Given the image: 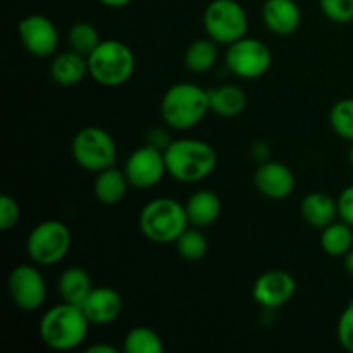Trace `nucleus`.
I'll list each match as a JSON object with an SVG mask.
<instances>
[{
	"label": "nucleus",
	"instance_id": "nucleus-1",
	"mask_svg": "<svg viewBox=\"0 0 353 353\" xmlns=\"http://www.w3.org/2000/svg\"><path fill=\"white\" fill-rule=\"evenodd\" d=\"M168 174L179 183H200L209 178L217 165V152L199 138H178L164 148Z\"/></svg>",
	"mask_w": 353,
	"mask_h": 353
},
{
	"label": "nucleus",
	"instance_id": "nucleus-2",
	"mask_svg": "<svg viewBox=\"0 0 353 353\" xmlns=\"http://www.w3.org/2000/svg\"><path fill=\"white\" fill-rule=\"evenodd\" d=\"M90 324L81 307L62 302L43 312L38 324V334L52 350L68 352L81 347L88 336Z\"/></svg>",
	"mask_w": 353,
	"mask_h": 353
},
{
	"label": "nucleus",
	"instance_id": "nucleus-3",
	"mask_svg": "<svg viewBox=\"0 0 353 353\" xmlns=\"http://www.w3.org/2000/svg\"><path fill=\"white\" fill-rule=\"evenodd\" d=\"M209 112V90L196 83H176L162 95L161 116L165 126L171 130H192L202 123Z\"/></svg>",
	"mask_w": 353,
	"mask_h": 353
},
{
	"label": "nucleus",
	"instance_id": "nucleus-4",
	"mask_svg": "<svg viewBox=\"0 0 353 353\" xmlns=\"http://www.w3.org/2000/svg\"><path fill=\"white\" fill-rule=\"evenodd\" d=\"M141 234L152 243H174L190 226L188 214L183 203L171 196H157L141 209L138 217Z\"/></svg>",
	"mask_w": 353,
	"mask_h": 353
},
{
	"label": "nucleus",
	"instance_id": "nucleus-5",
	"mask_svg": "<svg viewBox=\"0 0 353 353\" xmlns=\"http://www.w3.org/2000/svg\"><path fill=\"white\" fill-rule=\"evenodd\" d=\"M137 68V57L130 45L110 38L102 40L88 55L90 78L102 86L116 88L130 81Z\"/></svg>",
	"mask_w": 353,
	"mask_h": 353
},
{
	"label": "nucleus",
	"instance_id": "nucleus-6",
	"mask_svg": "<svg viewBox=\"0 0 353 353\" xmlns=\"http://www.w3.org/2000/svg\"><path fill=\"white\" fill-rule=\"evenodd\" d=\"M72 245L68 224L57 219L38 223L26 238L28 257L37 265H55L65 259Z\"/></svg>",
	"mask_w": 353,
	"mask_h": 353
},
{
	"label": "nucleus",
	"instance_id": "nucleus-7",
	"mask_svg": "<svg viewBox=\"0 0 353 353\" xmlns=\"http://www.w3.org/2000/svg\"><path fill=\"white\" fill-rule=\"evenodd\" d=\"M71 154L76 164L90 172L112 168L117 161V147L112 134L99 126L81 128L72 138Z\"/></svg>",
	"mask_w": 353,
	"mask_h": 353
},
{
	"label": "nucleus",
	"instance_id": "nucleus-8",
	"mask_svg": "<svg viewBox=\"0 0 353 353\" xmlns=\"http://www.w3.org/2000/svg\"><path fill=\"white\" fill-rule=\"evenodd\" d=\"M207 37L221 45H231L248 33V14L238 0H212L203 10Z\"/></svg>",
	"mask_w": 353,
	"mask_h": 353
},
{
	"label": "nucleus",
	"instance_id": "nucleus-9",
	"mask_svg": "<svg viewBox=\"0 0 353 353\" xmlns=\"http://www.w3.org/2000/svg\"><path fill=\"white\" fill-rule=\"evenodd\" d=\"M224 61L236 78L257 79L271 69L272 54L262 40L243 37L228 45Z\"/></svg>",
	"mask_w": 353,
	"mask_h": 353
},
{
	"label": "nucleus",
	"instance_id": "nucleus-10",
	"mask_svg": "<svg viewBox=\"0 0 353 353\" xmlns=\"http://www.w3.org/2000/svg\"><path fill=\"white\" fill-rule=\"evenodd\" d=\"M7 290L14 305L24 312H34L47 302V281L37 265H16L7 278Z\"/></svg>",
	"mask_w": 353,
	"mask_h": 353
},
{
	"label": "nucleus",
	"instance_id": "nucleus-11",
	"mask_svg": "<svg viewBox=\"0 0 353 353\" xmlns=\"http://www.w3.org/2000/svg\"><path fill=\"white\" fill-rule=\"evenodd\" d=\"M124 174L134 190H150L157 186L168 174L164 150L152 143L138 147L126 159Z\"/></svg>",
	"mask_w": 353,
	"mask_h": 353
},
{
	"label": "nucleus",
	"instance_id": "nucleus-12",
	"mask_svg": "<svg viewBox=\"0 0 353 353\" xmlns=\"http://www.w3.org/2000/svg\"><path fill=\"white\" fill-rule=\"evenodd\" d=\"M17 33L24 50L34 57H50L59 47V31L54 21L43 14L24 16L17 24Z\"/></svg>",
	"mask_w": 353,
	"mask_h": 353
},
{
	"label": "nucleus",
	"instance_id": "nucleus-13",
	"mask_svg": "<svg viewBox=\"0 0 353 353\" xmlns=\"http://www.w3.org/2000/svg\"><path fill=\"white\" fill-rule=\"evenodd\" d=\"M296 281L285 269H269L254 283L252 296L264 309H279L293 299Z\"/></svg>",
	"mask_w": 353,
	"mask_h": 353
},
{
	"label": "nucleus",
	"instance_id": "nucleus-14",
	"mask_svg": "<svg viewBox=\"0 0 353 353\" xmlns=\"http://www.w3.org/2000/svg\"><path fill=\"white\" fill-rule=\"evenodd\" d=\"M254 185L262 196L269 200H285L295 190V174L286 164L279 161H265L257 165Z\"/></svg>",
	"mask_w": 353,
	"mask_h": 353
},
{
	"label": "nucleus",
	"instance_id": "nucleus-15",
	"mask_svg": "<svg viewBox=\"0 0 353 353\" xmlns=\"http://www.w3.org/2000/svg\"><path fill=\"white\" fill-rule=\"evenodd\" d=\"M123 307V296L119 295L117 290L110 288V286H97L86 296L81 309L90 323L97 324V326H107L119 319Z\"/></svg>",
	"mask_w": 353,
	"mask_h": 353
},
{
	"label": "nucleus",
	"instance_id": "nucleus-16",
	"mask_svg": "<svg viewBox=\"0 0 353 353\" xmlns=\"http://www.w3.org/2000/svg\"><path fill=\"white\" fill-rule=\"evenodd\" d=\"M265 28L278 37H290L302 23V10L295 0H265L262 6Z\"/></svg>",
	"mask_w": 353,
	"mask_h": 353
},
{
	"label": "nucleus",
	"instance_id": "nucleus-17",
	"mask_svg": "<svg viewBox=\"0 0 353 353\" xmlns=\"http://www.w3.org/2000/svg\"><path fill=\"white\" fill-rule=\"evenodd\" d=\"M90 76L88 57L76 50L54 55L50 62V78L61 86H74Z\"/></svg>",
	"mask_w": 353,
	"mask_h": 353
},
{
	"label": "nucleus",
	"instance_id": "nucleus-18",
	"mask_svg": "<svg viewBox=\"0 0 353 353\" xmlns=\"http://www.w3.org/2000/svg\"><path fill=\"white\" fill-rule=\"evenodd\" d=\"M300 216L310 228L323 230L338 217V202L324 192H312L303 196L300 203Z\"/></svg>",
	"mask_w": 353,
	"mask_h": 353
},
{
	"label": "nucleus",
	"instance_id": "nucleus-19",
	"mask_svg": "<svg viewBox=\"0 0 353 353\" xmlns=\"http://www.w3.org/2000/svg\"><path fill=\"white\" fill-rule=\"evenodd\" d=\"M130 188V181H128L124 171L117 169L116 165L97 172L95 181H93V195H95L97 202L107 207L123 202Z\"/></svg>",
	"mask_w": 353,
	"mask_h": 353
},
{
	"label": "nucleus",
	"instance_id": "nucleus-20",
	"mask_svg": "<svg viewBox=\"0 0 353 353\" xmlns=\"http://www.w3.org/2000/svg\"><path fill=\"white\" fill-rule=\"evenodd\" d=\"M185 209L188 214L190 226L207 228L219 219L223 203H221L217 193L210 192V190H199L188 196Z\"/></svg>",
	"mask_w": 353,
	"mask_h": 353
},
{
	"label": "nucleus",
	"instance_id": "nucleus-21",
	"mask_svg": "<svg viewBox=\"0 0 353 353\" xmlns=\"http://www.w3.org/2000/svg\"><path fill=\"white\" fill-rule=\"evenodd\" d=\"M57 288L62 302L81 307L95 286H93L92 276L88 274L86 269L79 268V265H71L62 271Z\"/></svg>",
	"mask_w": 353,
	"mask_h": 353
},
{
	"label": "nucleus",
	"instance_id": "nucleus-22",
	"mask_svg": "<svg viewBox=\"0 0 353 353\" xmlns=\"http://www.w3.org/2000/svg\"><path fill=\"white\" fill-rule=\"evenodd\" d=\"M210 112L221 117H236L247 107V93L238 85H219L209 90Z\"/></svg>",
	"mask_w": 353,
	"mask_h": 353
},
{
	"label": "nucleus",
	"instance_id": "nucleus-23",
	"mask_svg": "<svg viewBox=\"0 0 353 353\" xmlns=\"http://www.w3.org/2000/svg\"><path fill=\"white\" fill-rule=\"evenodd\" d=\"M321 247L331 257H345L353 248V228L345 221H334L321 230Z\"/></svg>",
	"mask_w": 353,
	"mask_h": 353
},
{
	"label": "nucleus",
	"instance_id": "nucleus-24",
	"mask_svg": "<svg viewBox=\"0 0 353 353\" xmlns=\"http://www.w3.org/2000/svg\"><path fill=\"white\" fill-rule=\"evenodd\" d=\"M217 41L212 38H200L192 41L185 50V65L192 72H207L217 64L219 59V48Z\"/></svg>",
	"mask_w": 353,
	"mask_h": 353
},
{
	"label": "nucleus",
	"instance_id": "nucleus-25",
	"mask_svg": "<svg viewBox=\"0 0 353 353\" xmlns=\"http://www.w3.org/2000/svg\"><path fill=\"white\" fill-rule=\"evenodd\" d=\"M176 250H178L179 257L183 261L188 262H199L209 252V240H207L205 234L200 231V228L196 226H188L181 234H179L178 240L174 241Z\"/></svg>",
	"mask_w": 353,
	"mask_h": 353
},
{
	"label": "nucleus",
	"instance_id": "nucleus-26",
	"mask_svg": "<svg viewBox=\"0 0 353 353\" xmlns=\"http://www.w3.org/2000/svg\"><path fill=\"white\" fill-rule=\"evenodd\" d=\"M123 350L126 353H162L164 341L152 327L137 326L124 336Z\"/></svg>",
	"mask_w": 353,
	"mask_h": 353
},
{
	"label": "nucleus",
	"instance_id": "nucleus-27",
	"mask_svg": "<svg viewBox=\"0 0 353 353\" xmlns=\"http://www.w3.org/2000/svg\"><path fill=\"white\" fill-rule=\"evenodd\" d=\"M102 41L99 30L88 21H78L68 30V43L71 50L79 52V54L88 57L99 43Z\"/></svg>",
	"mask_w": 353,
	"mask_h": 353
},
{
	"label": "nucleus",
	"instance_id": "nucleus-28",
	"mask_svg": "<svg viewBox=\"0 0 353 353\" xmlns=\"http://www.w3.org/2000/svg\"><path fill=\"white\" fill-rule=\"evenodd\" d=\"M330 126L347 141H353V99H341L331 107Z\"/></svg>",
	"mask_w": 353,
	"mask_h": 353
},
{
	"label": "nucleus",
	"instance_id": "nucleus-29",
	"mask_svg": "<svg viewBox=\"0 0 353 353\" xmlns=\"http://www.w3.org/2000/svg\"><path fill=\"white\" fill-rule=\"evenodd\" d=\"M321 10L330 21L336 24H348L353 21V0H319Z\"/></svg>",
	"mask_w": 353,
	"mask_h": 353
},
{
	"label": "nucleus",
	"instance_id": "nucleus-30",
	"mask_svg": "<svg viewBox=\"0 0 353 353\" xmlns=\"http://www.w3.org/2000/svg\"><path fill=\"white\" fill-rule=\"evenodd\" d=\"M336 338L343 350L353 353V300L347 303L343 312L340 314L336 324Z\"/></svg>",
	"mask_w": 353,
	"mask_h": 353
},
{
	"label": "nucleus",
	"instance_id": "nucleus-31",
	"mask_svg": "<svg viewBox=\"0 0 353 353\" xmlns=\"http://www.w3.org/2000/svg\"><path fill=\"white\" fill-rule=\"evenodd\" d=\"M21 219V207L14 196L0 195V230L9 231L14 226H17Z\"/></svg>",
	"mask_w": 353,
	"mask_h": 353
},
{
	"label": "nucleus",
	"instance_id": "nucleus-32",
	"mask_svg": "<svg viewBox=\"0 0 353 353\" xmlns=\"http://www.w3.org/2000/svg\"><path fill=\"white\" fill-rule=\"evenodd\" d=\"M336 202H338V217H340L341 221H345L347 224H350L353 228V185L347 186V188L340 193Z\"/></svg>",
	"mask_w": 353,
	"mask_h": 353
},
{
	"label": "nucleus",
	"instance_id": "nucleus-33",
	"mask_svg": "<svg viewBox=\"0 0 353 353\" xmlns=\"http://www.w3.org/2000/svg\"><path fill=\"white\" fill-rule=\"evenodd\" d=\"M250 154H252V157H254L255 161L259 162V164H262V162H265V161H269V159H271V147H269L265 141L259 140V141H255L254 145H252Z\"/></svg>",
	"mask_w": 353,
	"mask_h": 353
},
{
	"label": "nucleus",
	"instance_id": "nucleus-34",
	"mask_svg": "<svg viewBox=\"0 0 353 353\" xmlns=\"http://www.w3.org/2000/svg\"><path fill=\"white\" fill-rule=\"evenodd\" d=\"M169 141H171V140H168V137H165V131L161 130V128H157V130L150 131V134H148V143L155 145V147L162 148V150H164V148L168 147Z\"/></svg>",
	"mask_w": 353,
	"mask_h": 353
},
{
	"label": "nucleus",
	"instance_id": "nucleus-35",
	"mask_svg": "<svg viewBox=\"0 0 353 353\" xmlns=\"http://www.w3.org/2000/svg\"><path fill=\"white\" fill-rule=\"evenodd\" d=\"M86 353H117V350L114 345L109 343H95V345H90L88 348H85Z\"/></svg>",
	"mask_w": 353,
	"mask_h": 353
},
{
	"label": "nucleus",
	"instance_id": "nucleus-36",
	"mask_svg": "<svg viewBox=\"0 0 353 353\" xmlns=\"http://www.w3.org/2000/svg\"><path fill=\"white\" fill-rule=\"evenodd\" d=\"M102 6L105 7H110V9H121V7H126L130 6L133 0H99Z\"/></svg>",
	"mask_w": 353,
	"mask_h": 353
},
{
	"label": "nucleus",
	"instance_id": "nucleus-37",
	"mask_svg": "<svg viewBox=\"0 0 353 353\" xmlns=\"http://www.w3.org/2000/svg\"><path fill=\"white\" fill-rule=\"evenodd\" d=\"M343 259H345V271H347L350 276H353V248L347 255H345Z\"/></svg>",
	"mask_w": 353,
	"mask_h": 353
},
{
	"label": "nucleus",
	"instance_id": "nucleus-38",
	"mask_svg": "<svg viewBox=\"0 0 353 353\" xmlns=\"http://www.w3.org/2000/svg\"><path fill=\"white\" fill-rule=\"evenodd\" d=\"M347 157H348V162H350V164L353 165V141H350V148H348Z\"/></svg>",
	"mask_w": 353,
	"mask_h": 353
}]
</instances>
